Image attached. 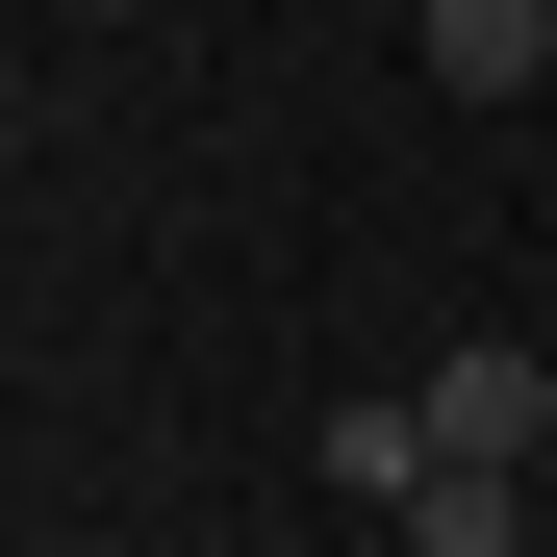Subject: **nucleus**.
Returning a JSON list of instances; mask_svg holds the SVG:
<instances>
[{
  "label": "nucleus",
  "mask_w": 557,
  "mask_h": 557,
  "mask_svg": "<svg viewBox=\"0 0 557 557\" xmlns=\"http://www.w3.org/2000/svg\"><path fill=\"white\" fill-rule=\"evenodd\" d=\"M557 76V0H431V102H532Z\"/></svg>",
  "instance_id": "f03ea898"
},
{
  "label": "nucleus",
  "mask_w": 557,
  "mask_h": 557,
  "mask_svg": "<svg viewBox=\"0 0 557 557\" xmlns=\"http://www.w3.org/2000/svg\"><path fill=\"white\" fill-rule=\"evenodd\" d=\"M305 456H330V507H381V532H406V482H431V381H406V406H330Z\"/></svg>",
  "instance_id": "7ed1b4c3"
},
{
  "label": "nucleus",
  "mask_w": 557,
  "mask_h": 557,
  "mask_svg": "<svg viewBox=\"0 0 557 557\" xmlns=\"http://www.w3.org/2000/svg\"><path fill=\"white\" fill-rule=\"evenodd\" d=\"M431 456H557V355H507V330H456V381H431Z\"/></svg>",
  "instance_id": "f257e3e1"
},
{
  "label": "nucleus",
  "mask_w": 557,
  "mask_h": 557,
  "mask_svg": "<svg viewBox=\"0 0 557 557\" xmlns=\"http://www.w3.org/2000/svg\"><path fill=\"white\" fill-rule=\"evenodd\" d=\"M406 557H532V482H507V456H431V482H406Z\"/></svg>",
  "instance_id": "20e7f679"
}]
</instances>
